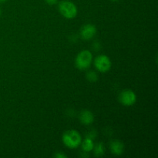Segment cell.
<instances>
[{
  "mask_svg": "<svg viewBox=\"0 0 158 158\" xmlns=\"http://www.w3.org/2000/svg\"><path fill=\"white\" fill-rule=\"evenodd\" d=\"M63 142L68 148H77L82 142V137L80 133L74 130L66 131L63 135Z\"/></svg>",
  "mask_w": 158,
  "mask_h": 158,
  "instance_id": "6da1fadb",
  "label": "cell"
},
{
  "mask_svg": "<svg viewBox=\"0 0 158 158\" xmlns=\"http://www.w3.org/2000/svg\"><path fill=\"white\" fill-rule=\"evenodd\" d=\"M60 12L66 19H73L77 15V8L73 2L63 0L59 3Z\"/></svg>",
  "mask_w": 158,
  "mask_h": 158,
  "instance_id": "7a4b0ae2",
  "label": "cell"
},
{
  "mask_svg": "<svg viewBox=\"0 0 158 158\" xmlns=\"http://www.w3.org/2000/svg\"><path fill=\"white\" fill-rule=\"evenodd\" d=\"M93 60V55L89 50H83L77 55L76 58V66L81 70L88 69Z\"/></svg>",
  "mask_w": 158,
  "mask_h": 158,
  "instance_id": "3957f363",
  "label": "cell"
},
{
  "mask_svg": "<svg viewBox=\"0 0 158 158\" xmlns=\"http://www.w3.org/2000/svg\"><path fill=\"white\" fill-rule=\"evenodd\" d=\"M94 65L98 71L101 73H106L110 69L112 63L110 59L106 55L98 56L94 60Z\"/></svg>",
  "mask_w": 158,
  "mask_h": 158,
  "instance_id": "277c9868",
  "label": "cell"
},
{
  "mask_svg": "<svg viewBox=\"0 0 158 158\" xmlns=\"http://www.w3.org/2000/svg\"><path fill=\"white\" fill-rule=\"evenodd\" d=\"M120 101L124 106H132L137 101V95L131 89H124L120 95Z\"/></svg>",
  "mask_w": 158,
  "mask_h": 158,
  "instance_id": "5b68a950",
  "label": "cell"
},
{
  "mask_svg": "<svg viewBox=\"0 0 158 158\" xmlns=\"http://www.w3.org/2000/svg\"><path fill=\"white\" fill-rule=\"evenodd\" d=\"M97 33V29L94 25L86 24L80 30V36L84 40H89Z\"/></svg>",
  "mask_w": 158,
  "mask_h": 158,
  "instance_id": "8992f818",
  "label": "cell"
},
{
  "mask_svg": "<svg viewBox=\"0 0 158 158\" xmlns=\"http://www.w3.org/2000/svg\"><path fill=\"white\" fill-rule=\"evenodd\" d=\"M80 120L83 124L89 125L94 123V116L91 111L88 110H83L80 114Z\"/></svg>",
  "mask_w": 158,
  "mask_h": 158,
  "instance_id": "52a82bcc",
  "label": "cell"
},
{
  "mask_svg": "<svg viewBox=\"0 0 158 158\" xmlns=\"http://www.w3.org/2000/svg\"><path fill=\"white\" fill-rule=\"evenodd\" d=\"M110 151L112 152V154L117 156L121 155L123 153V150H124L123 143L122 142H120V140H113L110 143Z\"/></svg>",
  "mask_w": 158,
  "mask_h": 158,
  "instance_id": "ba28073f",
  "label": "cell"
},
{
  "mask_svg": "<svg viewBox=\"0 0 158 158\" xmlns=\"http://www.w3.org/2000/svg\"><path fill=\"white\" fill-rule=\"evenodd\" d=\"M82 143V149L83 151L88 153L89 151H93L94 148V143L93 141V139L89 138V137H86L83 142H81Z\"/></svg>",
  "mask_w": 158,
  "mask_h": 158,
  "instance_id": "9c48e42d",
  "label": "cell"
},
{
  "mask_svg": "<svg viewBox=\"0 0 158 158\" xmlns=\"http://www.w3.org/2000/svg\"><path fill=\"white\" fill-rule=\"evenodd\" d=\"M93 150L94 151V155L97 157H100L104 154V147L102 143H98L97 145H94Z\"/></svg>",
  "mask_w": 158,
  "mask_h": 158,
  "instance_id": "30bf717a",
  "label": "cell"
},
{
  "mask_svg": "<svg viewBox=\"0 0 158 158\" xmlns=\"http://www.w3.org/2000/svg\"><path fill=\"white\" fill-rule=\"evenodd\" d=\"M86 79L89 82H96L98 80V75L94 71H89L86 73Z\"/></svg>",
  "mask_w": 158,
  "mask_h": 158,
  "instance_id": "8fae6325",
  "label": "cell"
},
{
  "mask_svg": "<svg viewBox=\"0 0 158 158\" xmlns=\"http://www.w3.org/2000/svg\"><path fill=\"white\" fill-rule=\"evenodd\" d=\"M54 157H56V158H66L67 156H66V154H63L62 152H57L56 154L54 155Z\"/></svg>",
  "mask_w": 158,
  "mask_h": 158,
  "instance_id": "7c38bea8",
  "label": "cell"
},
{
  "mask_svg": "<svg viewBox=\"0 0 158 158\" xmlns=\"http://www.w3.org/2000/svg\"><path fill=\"white\" fill-rule=\"evenodd\" d=\"M45 2L49 6H53L58 2V0H45Z\"/></svg>",
  "mask_w": 158,
  "mask_h": 158,
  "instance_id": "4fadbf2b",
  "label": "cell"
},
{
  "mask_svg": "<svg viewBox=\"0 0 158 158\" xmlns=\"http://www.w3.org/2000/svg\"><path fill=\"white\" fill-rule=\"evenodd\" d=\"M7 0H0V3H3V2H6Z\"/></svg>",
  "mask_w": 158,
  "mask_h": 158,
  "instance_id": "5bb4252c",
  "label": "cell"
},
{
  "mask_svg": "<svg viewBox=\"0 0 158 158\" xmlns=\"http://www.w3.org/2000/svg\"><path fill=\"white\" fill-rule=\"evenodd\" d=\"M111 1H113V2H117V1H118V0H111Z\"/></svg>",
  "mask_w": 158,
  "mask_h": 158,
  "instance_id": "9a60e30c",
  "label": "cell"
},
{
  "mask_svg": "<svg viewBox=\"0 0 158 158\" xmlns=\"http://www.w3.org/2000/svg\"><path fill=\"white\" fill-rule=\"evenodd\" d=\"M0 15H1V9H0Z\"/></svg>",
  "mask_w": 158,
  "mask_h": 158,
  "instance_id": "2e32d148",
  "label": "cell"
}]
</instances>
